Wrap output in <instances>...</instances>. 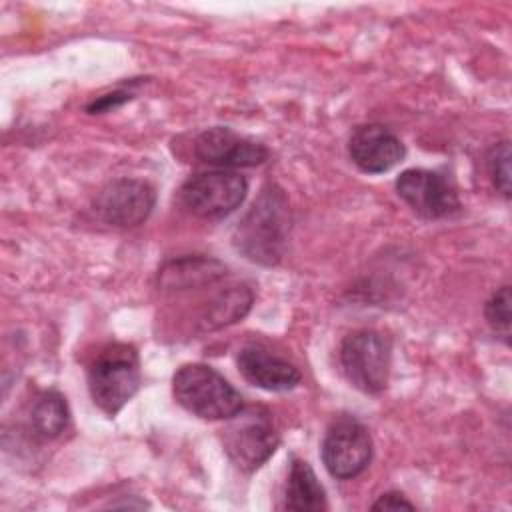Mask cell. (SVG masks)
Listing matches in <instances>:
<instances>
[{
	"instance_id": "obj_1",
	"label": "cell",
	"mask_w": 512,
	"mask_h": 512,
	"mask_svg": "<svg viewBox=\"0 0 512 512\" xmlns=\"http://www.w3.org/2000/svg\"><path fill=\"white\" fill-rule=\"evenodd\" d=\"M290 226L292 214L284 190L276 184H266L234 228L232 244L246 260L274 266L284 256Z\"/></svg>"
},
{
	"instance_id": "obj_2",
	"label": "cell",
	"mask_w": 512,
	"mask_h": 512,
	"mask_svg": "<svg viewBox=\"0 0 512 512\" xmlns=\"http://www.w3.org/2000/svg\"><path fill=\"white\" fill-rule=\"evenodd\" d=\"M92 402L106 414L116 416L140 390V358L132 344L112 342L104 346L86 368Z\"/></svg>"
},
{
	"instance_id": "obj_3",
	"label": "cell",
	"mask_w": 512,
	"mask_h": 512,
	"mask_svg": "<svg viewBox=\"0 0 512 512\" xmlns=\"http://www.w3.org/2000/svg\"><path fill=\"white\" fill-rule=\"evenodd\" d=\"M174 400L202 420H228L242 406V394L212 366L192 362L172 376Z\"/></svg>"
},
{
	"instance_id": "obj_4",
	"label": "cell",
	"mask_w": 512,
	"mask_h": 512,
	"mask_svg": "<svg viewBox=\"0 0 512 512\" xmlns=\"http://www.w3.org/2000/svg\"><path fill=\"white\" fill-rule=\"evenodd\" d=\"M280 434L276 430L272 414L262 406L240 408L228 418L222 430V446L230 462L240 472H254L276 452Z\"/></svg>"
},
{
	"instance_id": "obj_5",
	"label": "cell",
	"mask_w": 512,
	"mask_h": 512,
	"mask_svg": "<svg viewBox=\"0 0 512 512\" xmlns=\"http://www.w3.org/2000/svg\"><path fill=\"white\" fill-rule=\"evenodd\" d=\"M338 358L346 380L354 388L372 396L386 390L392 344L384 334L368 328L350 332L340 344Z\"/></svg>"
},
{
	"instance_id": "obj_6",
	"label": "cell",
	"mask_w": 512,
	"mask_h": 512,
	"mask_svg": "<svg viewBox=\"0 0 512 512\" xmlns=\"http://www.w3.org/2000/svg\"><path fill=\"white\" fill-rule=\"evenodd\" d=\"M248 180L232 170H210L190 176L178 190V200L188 214L220 220L232 214L246 198Z\"/></svg>"
},
{
	"instance_id": "obj_7",
	"label": "cell",
	"mask_w": 512,
	"mask_h": 512,
	"mask_svg": "<svg viewBox=\"0 0 512 512\" xmlns=\"http://www.w3.org/2000/svg\"><path fill=\"white\" fill-rule=\"evenodd\" d=\"M320 456L332 478L350 480L358 476L372 460V438L368 428L348 414L334 418L324 432Z\"/></svg>"
},
{
	"instance_id": "obj_8",
	"label": "cell",
	"mask_w": 512,
	"mask_h": 512,
	"mask_svg": "<svg viewBox=\"0 0 512 512\" xmlns=\"http://www.w3.org/2000/svg\"><path fill=\"white\" fill-rule=\"evenodd\" d=\"M396 194L408 204L414 214L426 220L448 218L462 208L452 180L436 170H404L396 178Z\"/></svg>"
},
{
	"instance_id": "obj_9",
	"label": "cell",
	"mask_w": 512,
	"mask_h": 512,
	"mask_svg": "<svg viewBox=\"0 0 512 512\" xmlns=\"http://www.w3.org/2000/svg\"><path fill=\"white\" fill-rule=\"evenodd\" d=\"M156 204V190L140 178H116L94 198V214L108 226L134 228L142 224Z\"/></svg>"
},
{
	"instance_id": "obj_10",
	"label": "cell",
	"mask_w": 512,
	"mask_h": 512,
	"mask_svg": "<svg viewBox=\"0 0 512 512\" xmlns=\"http://www.w3.org/2000/svg\"><path fill=\"white\" fill-rule=\"evenodd\" d=\"M194 154L208 166L228 170L260 166L268 160L270 150L262 142L242 136L232 128L214 126L196 136Z\"/></svg>"
},
{
	"instance_id": "obj_11",
	"label": "cell",
	"mask_w": 512,
	"mask_h": 512,
	"mask_svg": "<svg viewBox=\"0 0 512 512\" xmlns=\"http://www.w3.org/2000/svg\"><path fill=\"white\" fill-rule=\"evenodd\" d=\"M402 140L382 124L356 126L348 138V156L364 174H382L402 162Z\"/></svg>"
},
{
	"instance_id": "obj_12",
	"label": "cell",
	"mask_w": 512,
	"mask_h": 512,
	"mask_svg": "<svg viewBox=\"0 0 512 512\" xmlns=\"http://www.w3.org/2000/svg\"><path fill=\"white\" fill-rule=\"evenodd\" d=\"M236 364L246 382L268 392H288L296 388L302 378L292 362L256 344L244 346L238 352Z\"/></svg>"
},
{
	"instance_id": "obj_13",
	"label": "cell",
	"mask_w": 512,
	"mask_h": 512,
	"mask_svg": "<svg viewBox=\"0 0 512 512\" xmlns=\"http://www.w3.org/2000/svg\"><path fill=\"white\" fill-rule=\"evenodd\" d=\"M226 266L210 256H182L158 270V288L164 292L200 290L226 278Z\"/></svg>"
},
{
	"instance_id": "obj_14",
	"label": "cell",
	"mask_w": 512,
	"mask_h": 512,
	"mask_svg": "<svg viewBox=\"0 0 512 512\" xmlns=\"http://www.w3.org/2000/svg\"><path fill=\"white\" fill-rule=\"evenodd\" d=\"M282 508L290 512H320L328 508L326 492L306 460H292Z\"/></svg>"
},
{
	"instance_id": "obj_15",
	"label": "cell",
	"mask_w": 512,
	"mask_h": 512,
	"mask_svg": "<svg viewBox=\"0 0 512 512\" xmlns=\"http://www.w3.org/2000/svg\"><path fill=\"white\" fill-rule=\"evenodd\" d=\"M70 420L66 398L56 390H44L36 396L30 408L28 424L36 438L52 440L64 432Z\"/></svg>"
},
{
	"instance_id": "obj_16",
	"label": "cell",
	"mask_w": 512,
	"mask_h": 512,
	"mask_svg": "<svg viewBox=\"0 0 512 512\" xmlns=\"http://www.w3.org/2000/svg\"><path fill=\"white\" fill-rule=\"evenodd\" d=\"M510 286L498 288L484 306V318L492 332L500 336L506 344L510 342Z\"/></svg>"
},
{
	"instance_id": "obj_17",
	"label": "cell",
	"mask_w": 512,
	"mask_h": 512,
	"mask_svg": "<svg viewBox=\"0 0 512 512\" xmlns=\"http://www.w3.org/2000/svg\"><path fill=\"white\" fill-rule=\"evenodd\" d=\"M486 170L494 188L504 198H510V142L508 140H502L488 150Z\"/></svg>"
},
{
	"instance_id": "obj_18",
	"label": "cell",
	"mask_w": 512,
	"mask_h": 512,
	"mask_svg": "<svg viewBox=\"0 0 512 512\" xmlns=\"http://www.w3.org/2000/svg\"><path fill=\"white\" fill-rule=\"evenodd\" d=\"M132 98L130 92L126 90H114V92H108V94H102L98 98H94L88 106H86V112L90 114H102V112H108L112 108H118L122 106L124 102H128Z\"/></svg>"
},
{
	"instance_id": "obj_19",
	"label": "cell",
	"mask_w": 512,
	"mask_h": 512,
	"mask_svg": "<svg viewBox=\"0 0 512 512\" xmlns=\"http://www.w3.org/2000/svg\"><path fill=\"white\" fill-rule=\"evenodd\" d=\"M414 510V504L400 492H386L374 504L372 510Z\"/></svg>"
}]
</instances>
